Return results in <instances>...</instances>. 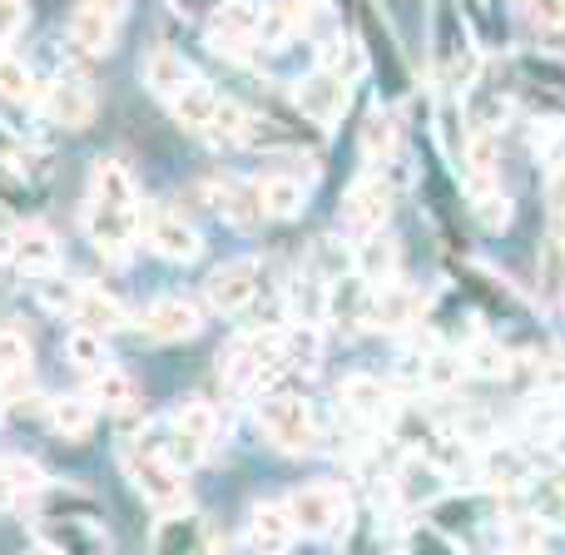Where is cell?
I'll use <instances>...</instances> for the list:
<instances>
[{
  "label": "cell",
  "mask_w": 565,
  "mask_h": 555,
  "mask_svg": "<svg viewBox=\"0 0 565 555\" xmlns=\"http://www.w3.org/2000/svg\"><path fill=\"white\" fill-rule=\"evenodd\" d=\"M145 209H139V184L119 159H95L89 169V204H85V238L95 254L125 258L129 244L139 238Z\"/></svg>",
  "instance_id": "cell-1"
},
{
  "label": "cell",
  "mask_w": 565,
  "mask_h": 555,
  "mask_svg": "<svg viewBox=\"0 0 565 555\" xmlns=\"http://www.w3.org/2000/svg\"><path fill=\"white\" fill-rule=\"evenodd\" d=\"M125 477L139 497L154 511H184L189 506V481L179 471V461L154 441H129L125 447Z\"/></svg>",
  "instance_id": "cell-2"
},
{
  "label": "cell",
  "mask_w": 565,
  "mask_h": 555,
  "mask_svg": "<svg viewBox=\"0 0 565 555\" xmlns=\"http://www.w3.org/2000/svg\"><path fill=\"white\" fill-rule=\"evenodd\" d=\"M258 421H264L268 441H274L278 451H288V457H308V451L318 447V417H312V407L302 397H292V392H268V397L258 402Z\"/></svg>",
  "instance_id": "cell-3"
},
{
  "label": "cell",
  "mask_w": 565,
  "mask_h": 555,
  "mask_svg": "<svg viewBox=\"0 0 565 555\" xmlns=\"http://www.w3.org/2000/svg\"><path fill=\"white\" fill-rule=\"evenodd\" d=\"M224 377L234 392H268L274 387V377L282 372V357H278V332H248V338H238L234 348L224 352Z\"/></svg>",
  "instance_id": "cell-4"
},
{
  "label": "cell",
  "mask_w": 565,
  "mask_h": 555,
  "mask_svg": "<svg viewBox=\"0 0 565 555\" xmlns=\"http://www.w3.org/2000/svg\"><path fill=\"white\" fill-rule=\"evenodd\" d=\"M288 516H292V531L298 536H312V541H322V536H332V531H342V521L352 516V501H348V491L342 487H332V481H312V487H298L288 501Z\"/></svg>",
  "instance_id": "cell-5"
},
{
  "label": "cell",
  "mask_w": 565,
  "mask_h": 555,
  "mask_svg": "<svg viewBox=\"0 0 565 555\" xmlns=\"http://www.w3.org/2000/svg\"><path fill=\"white\" fill-rule=\"evenodd\" d=\"M139 234H145V244L154 248L159 258H169V264H194V258L204 254V234H199L194 218L174 204L149 209L145 224H139Z\"/></svg>",
  "instance_id": "cell-6"
},
{
  "label": "cell",
  "mask_w": 565,
  "mask_h": 555,
  "mask_svg": "<svg viewBox=\"0 0 565 555\" xmlns=\"http://www.w3.org/2000/svg\"><path fill=\"white\" fill-rule=\"evenodd\" d=\"M218 441V412L209 407V402H184V407H174V417H169V441L164 451L174 461H204L209 451H214Z\"/></svg>",
  "instance_id": "cell-7"
},
{
  "label": "cell",
  "mask_w": 565,
  "mask_h": 555,
  "mask_svg": "<svg viewBox=\"0 0 565 555\" xmlns=\"http://www.w3.org/2000/svg\"><path fill=\"white\" fill-rule=\"evenodd\" d=\"M254 40H264V6L258 0H224L214 10V20H209V45L218 55L244 60Z\"/></svg>",
  "instance_id": "cell-8"
},
{
  "label": "cell",
  "mask_w": 565,
  "mask_h": 555,
  "mask_svg": "<svg viewBox=\"0 0 565 555\" xmlns=\"http://www.w3.org/2000/svg\"><path fill=\"white\" fill-rule=\"evenodd\" d=\"M387 218H392V184L382 174H362L358 184L348 189V199H342V224H348V234L362 244V238L382 234Z\"/></svg>",
  "instance_id": "cell-9"
},
{
  "label": "cell",
  "mask_w": 565,
  "mask_h": 555,
  "mask_svg": "<svg viewBox=\"0 0 565 555\" xmlns=\"http://www.w3.org/2000/svg\"><path fill=\"white\" fill-rule=\"evenodd\" d=\"M342 407H348L352 421H362L367 431H392L397 427V417H402L397 392H392L387 382H377V377H362V372L342 382Z\"/></svg>",
  "instance_id": "cell-10"
},
{
  "label": "cell",
  "mask_w": 565,
  "mask_h": 555,
  "mask_svg": "<svg viewBox=\"0 0 565 555\" xmlns=\"http://www.w3.org/2000/svg\"><path fill=\"white\" fill-rule=\"evenodd\" d=\"M40 109H45V119H55L60 129H85L89 119H95V109H99V95H95V85H89L85 75H60V79H50L45 85Z\"/></svg>",
  "instance_id": "cell-11"
},
{
  "label": "cell",
  "mask_w": 565,
  "mask_h": 555,
  "mask_svg": "<svg viewBox=\"0 0 565 555\" xmlns=\"http://www.w3.org/2000/svg\"><path fill=\"white\" fill-rule=\"evenodd\" d=\"M292 99H298V109L308 119H318L322 129H332L342 119V109H348V79L338 75V70H312V75L298 79V89H292Z\"/></svg>",
  "instance_id": "cell-12"
},
{
  "label": "cell",
  "mask_w": 565,
  "mask_h": 555,
  "mask_svg": "<svg viewBox=\"0 0 565 555\" xmlns=\"http://www.w3.org/2000/svg\"><path fill=\"white\" fill-rule=\"evenodd\" d=\"M149 342H184V338H199L204 328V308L194 298H154L139 318Z\"/></svg>",
  "instance_id": "cell-13"
},
{
  "label": "cell",
  "mask_w": 565,
  "mask_h": 555,
  "mask_svg": "<svg viewBox=\"0 0 565 555\" xmlns=\"http://www.w3.org/2000/svg\"><path fill=\"white\" fill-rule=\"evenodd\" d=\"M447 491V471L437 467V461H427L422 451H407L397 467V477H392V497H397L402 511H422L431 506V501Z\"/></svg>",
  "instance_id": "cell-14"
},
{
  "label": "cell",
  "mask_w": 565,
  "mask_h": 555,
  "mask_svg": "<svg viewBox=\"0 0 565 555\" xmlns=\"http://www.w3.org/2000/svg\"><path fill=\"white\" fill-rule=\"evenodd\" d=\"M422 308H427V298H422L417 288H407L402 278H392V282H382V288L367 292V318L377 322L382 332H407V328H417Z\"/></svg>",
  "instance_id": "cell-15"
},
{
  "label": "cell",
  "mask_w": 565,
  "mask_h": 555,
  "mask_svg": "<svg viewBox=\"0 0 565 555\" xmlns=\"http://www.w3.org/2000/svg\"><path fill=\"white\" fill-rule=\"evenodd\" d=\"M477 471H481V481H487L491 491H501V497H516V491H526L531 477H536V471H531V461H526V451L507 447V441H491V447H481Z\"/></svg>",
  "instance_id": "cell-16"
},
{
  "label": "cell",
  "mask_w": 565,
  "mask_h": 555,
  "mask_svg": "<svg viewBox=\"0 0 565 555\" xmlns=\"http://www.w3.org/2000/svg\"><path fill=\"white\" fill-rule=\"evenodd\" d=\"M258 288H264V278H258V264L254 258H238V264H224L214 278H209V302H214L218 312H248L258 298Z\"/></svg>",
  "instance_id": "cell-17"
},
{
  "label": "cell",
  "mask_w": 565,
  "mask_h": 555,
  "mask_svg": "<svg viewBox=\"0 0 565 555\" xmlns=\"http://www.w3.org/2000/svg\"><path fill=\"white\" fill-rule=\"evenodd\" d=\"M10 264L30 278L55 274L60 268V238L50 234L45 224H15L10 228Z\"/></svg>",
  "instance_id": "cell-18"
},
{
  "label": "cell",
  "mask_w": 565,
  "mask_h": 555,
  "mask_svg": "<svg viewBox=\"0 0 565 555\" xmlns=\"http://www.w3.org/2000/svg\"><path fill=\"white\" fill-rule=\"evenodd\" d=\"M292 536H298V531H292V516H288L282 501H258V506L248 511L244 541H248V551L254 555H288Z\"/></svg>",
  "instance_id": "cell-19"
},
{
  "label": "cell",
  "mask_w": 565,
  "mask_h": 555,
  "mask_svg": "<svg viewBox=\"0 0 565 555\" xmlns=\"http://www.w3.org/2000/svg\"><path fill=\"white\" fill-rule=\"evenodd\" d=\"M154 555H214V541L194 511H169L154 521Z\"/></svg>",
  "instance_id": "cell-20"
},
{
  "label": "cell",
  "mask_w": 565,
  "mask_h": 555,
  "mask_svg": "<svg viewBox=\"0 0 565 555\" xmlns=\"http://www.w3.org/2000/svg\"><path fill=\"white\" fill-rule=\"evenodd\" d=\"M145 85H149V95H159L164 105H174V99L184 95L189 85H199V75L189 70V60L179 55V50L154 45V50L145 55Z\"/></svg>",
  "instance_id": "cell-21"
},
{
  "label": "cell",
  "mask_w": 565,
  "mask_h": 555,
  "mask_svg": "<svg viewBox=\"0 0 565 555\" xmlns=\"http://www.w3.org/2000/svg\"><path fill=\"white\" fill-rule=\"evenodd\" d=\"M258 189V209L264 218H292L302 214V199H308V174H288V169H268L254 179Z\"/></svg>",
  "instance_id": "cell-22"
},
{
  "label": "cell",
  "mask_w": 565,
  "mask_h": 555,
  "mask_svg": "<svg viewBox=\"0 0 565 555\" xmlns=\"http://www.w3.org/2000/svg\"><path fill=\"white\" fill-rule=\"evenodd\" d=\"M30 338L20 328H0V402H20L30 392Z\"/></svg>",
  "instance_id": "cell-23"
},
{
  "label": "cell",
  "mask_w": 565,
  "mask_h": 555,
  "mask_svg": "<svg viewBox=\"0 0 565 555\" xmlns=\"http://www.w3.org/2000/svg\"><path fill=\"white\" fill-rule=\"evenodd\" d=\"M209 204H214L234 228H254L258 218H264L254 179H214V184H209Z\"/></svg>",
  "instance_id": "cell-24"
},
{
  "label": "cell",
  "mask_w": 565,
  "mask_h": 555,
  "mask_svg": "<svg viewBox=\"0 0 565 555\" xmlns=\"http://www.w3.org/2000/svg\"><path fill=\"white\" fill-rule=\"evenodd\" d=\"M75 328L99 332V338H105V332H119V328H125V302H119L109 288H79Z\"/></svg>",
  "instance_id": "cell-25"
},
{
  "label": "cell",
  "mask_w": 565,
  "mask_h": 555,
  "mask_svg": "<svg viewBox=\"0 0 565 555\" xmlns=\"http://www.w3.org/2000/svg\"><path fill=\"white\" fill-rule=\"evenodd\" d=\"M95 417L99 412L89 397H50V407H45V421L60 441H89L95 437Z\"/></svg>",
  "instance_id": "cell-26"
},
{
  "label": "cell",
  "mask_w": 565,
  "mask_h": 555,
  "mask_svg": "<svg viewBox=\"0 0 565 555\" xmlns=\"http://www.w3.org/2000/svg\"><path fill=\"white\" fill-rule=\"evenodd\" d=\"M278 357H282V367H292V372H318L322 332L312 328V322H288V328H278Z\"/></svg>",
  "instance_id": "cell-27"
},
{
  "label": "cell",
  "mask_w": 565,
  "mask_h": 555,
  "mask_svg": "<svg viewBox=\"0 0 565 555\" xmlns=\"http://www.w3.org/2000/svg\"><path fill=\"white\" fill-rule=\"evenodd\" d=\"M89 402H95V412H129L135 407V397H139V387H135V377H129L125 367H105V372H95L89 377V392H85Z\"/></svg>",
  "instance_id": "cell-28"
},
{
  "label": "cell",
  "mask_w": 565,
  "mask_h": 555,
  "mask_svg": "<svg viewBox=\"0 0 565 555\" xmlns=\"http://www.w3.org/2000/svg\"><path fill=\"white\" fill-rule=\"evenodd\" d=\"M352 264H358V278L367 282V288H382V282L397 278V244L382 238V234H372V238H362L358 244Z\"/></svg>",
  "instance_id": "cell-29"
},
{
  "label": "cell",
  "mask_w": 565,
  "mask_h": 555,
  "mask_svg": "<svg viewBox=\"0 0 565 555\" xmlns=\"http://www.w3.org/2000/svg\"><path fill=\"white\" fill-rule=\"evenodd\" d=\"M471 214L487 228H507L511 224V199L501 189L497 174H471Z\"/></svg>",
  "instance_id": "cell-30"
},
{
  "label": "cell",
  "mask_w": 565,
  "mask_h": 555,
  "mask_svg": "<svg viewBox=\"0 0 565 555\" xmlns=\"http://www.w3.org/2000/svg\"><path fill=\"white\" fill-rule=\"evenodd\" d=\"M526 516H536L546 531L565 526V481L561 477H531L526 487Z\"/></svg>",
  "instance_id": "cell-31"
},
{
  "label": "cell",
  "mask_w": 565,
  "mask_h": 555,
  "mask_svg": "<svg viewBox=\"0 0 565 555\" xmlns=\"http://www.w3.org/2000/svg\"><path fill=\"white\" fill-rule=\"evenodd\" d=\"M40 487H45V471L30 457H0V506H20Z\"/></svg>",
  "instance_id": "cell-32"
},
{
  "label": "cell",
  "mask_w": 565,
  "mask_h": 555,
  "mask_svg": "<svg viewBox=\"0 0 565 555\" xmlns=\"http://www.w3.org/2000/svg\"><path fill=\"white\" fill-rule=\"evenodd\" d=\"M218 105H224V99L214 95V89L209 85H189L184 95L174 99V119H179V129H189V135H209V125H214V115H218Z\"/></svg>",
  "instance_id": "cell-33"
},
{
  "label": "cell",
  "mask_w": 565,
  "mask_h": 555,
  "mask_svg": "<svg viewBox=\"0 0 565 555\" xmlns=\"http://www.w3.org/2000/svg\"><path fill=\"white\" fill-rule=\"evenodd\" d=\"M70 45H75L79 55H109V45H115V20L75 6V15H70Z\"/></svg>",
  "instance_id": "cell-34"
},
{
  "label": "cell",
  "mask_w": 565,
  "mask_h": 555,
  "mask_svg": "<svg viewBox=\"0 0 565 555\" xmlns=\"http://www.w3.org/2000/svg\"><path fill=\"white\" fill-rule=\"evenodd\" d=\"M45 95V85L35 79V70L25 65V60L6 55L0 50V99H10V105H30V99Z\"/></svg>",
  "instance_id": "cell-35"
},
{
  "label": "cell",
  "mask_w": 565,
  "mask_h": 555,
  "mask_svg": "<svg viewBox=\"0 0 565 555\" xmlns=\"http://www.w3.org/2000/svg\"><path fill=\"white\" fill-rule=\"evenodd\" d=\"M461 377H467V362H461V352L437 348V352H427V357H422V387H431V392H457Z\"/></svg>",
  "instance_id": "cell-36"
},
{
  "label": "cell",
  "mask_w": 565,
  "mask_h": 555,
  "mask_svg": "<svg viewBox=\"0 0 565 555\" xmlns=\"http://www.w3.org/2000/svg\"><path fill=\"white\" fill-rule=\"evenodd\" d=\"M551 531L541 526L536 516H507L501 521V541H507V555H541L546 551Z\"/></svg>",
  "instance_id": "cell-37"
},
{
  "label": "cell",
  "mask_w": 565,
  "mask_h": 555,
  "mask_svg": "<svg viewBox=\"0 0 565 555\" xmlns=\"http://www.w3.org/2000/svg\"><path fill=\"white\" fill-rule=\"evenodd\" d=\"M65 357H70V367L85 372V377H95V372L109 367L105 362V338H99V332H85V328H75L65 338Z\"/></svg>",
  "instance_id": "cell-38"
},
{
  "label": "cell",
  "mask_w": 565,
  "mask_h": 555,
  "mask_svg": "<svg viewBox=\"0 0 565 555\" xmlns=\"http://www.w3.org/2000/svg\"><path fill=\"white\" fill-rule=\"evenodd\" d=\"M362 154H367L372 164H387V159L397 154V119H392L387 109H377V115L362 125Z\"/></svg>",
  "instance_id": "cell-39"
},
{
  "label": "cell",
  "mask_w": 565,
  "mask_h": 555,
  "mask_svg": "<svg viewBox=\"0 0 565 555\" xmlns=\"http://www.w3.org/2000/svg\"><path fill=\"white\" fill-rule=\"evenodd\" d=\"M75 298H79V282L75 278H60V274H40L35 278V302L45 312H55V318H75Z\"/></svg>",
  "instance_id": "cell-40"
},
{
  "label": "cell",
  "mask_w": 565,
  "mask_h": 555,
  "mask_svg": "<svg viewBox=\"0 0 565 555\" xmlns=\"http://www.w3.org/2000/svg\"><path fill=\"white\" fill-rule=\"evenodd\" d=\"M461 362H467L471 377H507L511 372V352L501 348V342H471V348L461 352Z\"/></svg>",
  "instance_id": "cell-41"
},
{
  "label": "cell",
  "mask_w": 565,
  "mask_h": 555,
  "mask_svg": "<svg viewBox=\"0 0 565 555\" xmlns=\"http://www.w3.org/2000/svg\"><path fill=\"white\" fill-rule=\"evenodd\" d=\"M521 15L536 30H565V0H521Z\"/></svg>",
  "instance_id": "cell-42"
},
{
  "label": "cell",
  "mask_w": 565,
  "mask_h": 555,
  "mask_svg": "<svg viewBox=\"0 0 565 555\" xmlns=\"http://www.w3.org/2000/svg\"><path fill=\"white\" fill-rule=\"evenodd\" d=\"M25 0H0V50L10 45V40L20 35V30H25Z\"/></svg>",
  "instance_id": "cell-43"
},
{
  "label": "cell",
  "mask_w": 565,
  "mask_h": 555,
  "mask_svg": "<svg viewBox=\"0 0 565 555\" xmlns=\"http://www.w3.org/2000/svg\"><path fill=\"white\" fill-rule=\"evenodd\" d=\"M541 397L565 402V362L561 357H551L546 367H541Z\"/></svg>",
  "instance_id": "cell-44"
},
{
  "label": "cell",
  "mask_w": 565,
  "mask_h": 555,
  "mask_svg": "<svg viewBox=\"0 0 565 555\" xmlns=\"http://www.w3.org/2000/svg\"><path fill=\"white\" fill-rule=\"evenodd\" d=\"M85 10H95V15H105V20H125V10H129V0H79Z\"/></svg>",
  "instance_id": "cell-45"
},
{
  "label": "cell",
  "mask_w": 565,
  "mask_h": 555,
  "mask_svg": "<svg viewBox=\"0 0 565 555\" xmlns=\"http://www.w3.org/2000/svg\"><path fill=\"white\" fill-rule=\"evenodd\" d=\"M20 159H25V145H20L6 125H0V164H20Z\"/></svg>",
  "instance_id": "cell-46"
},
{
  "label": "cell",
  "mask_w": 565,
  "mask_h": 555,
  "mask_svg": "<svg viewBox=\"0 0 565 555\" xmlns=\"http://www.w3.org/2000/svg\"><path fill=\"white\" fill-rule=\"evenodd\" d=\"M541 441H546V457L551 461H565V421H556L551 431H541Z\"/></svg>",
  "instance_id": "cell-47"
},
{
  "label": "cell",
  "mask_w": 565,
  "mask_h": 555,
  "mask_svg": "<svg viewBox=\"0 0 565 555\" xmlns=\"http://www.w3.org/2000/svg\"><path fill=\"white\" fill-rule=\"evenodd\" d=\"M30 555H60V551H50V546H35V551H30Z\"/></svg>",
  "instance_id": "cell-48"
}]
</instances>
